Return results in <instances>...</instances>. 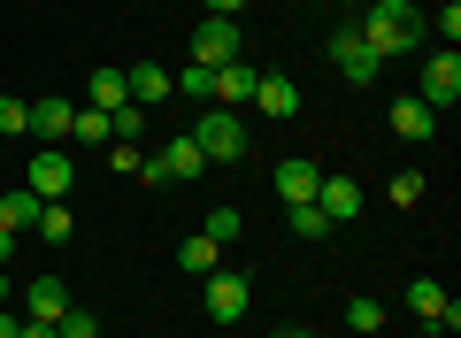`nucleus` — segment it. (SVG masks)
Listing matches in <instances>:
<instances>
[{"label": "nucleus", "mask_w": 461, "mask_h": 338, "mask_svg": "<svg viewBox=\"0 0 461 338\" xmlns=\"http://www.w3.org/2000/svg\"><path fill=\"white\" fill-rule=\"evenodd\" d=\"M384 123H393V139L423 146L430 131H438V108H423V100H415V93H400V100H384Z\"/></svg>", "instance_id": "nucleus-8"}, {"label": "nucleus", "mask_w": 461, "mask_h": 338, "mask_svg": "<svg viewBox=\"0 0 461 338\" xmlns=\"http://www.w3.org/2000/svg\"><path fill=\"white\" fill-rule=\"evenodd\" d=\"M69 123H77V100H32V131H39L47 146H62Z\"/></svg>", "instance_id": "nucleus-16"}, {"label": "nucleus", "mask_w": 461, "mask_h": 338, "mask_svg": "<svg viewBox=\"0 0 461 338\" xmlns=\"http://www.w3.org/2000/svg\"><path fill=\"white\" fill-rule=\"evenodd\" d=\"M69 178H77V161H69L62 146H47V154L32 161V178H23V185H32L39 200H69Z\"/></svg>", "instance_id": "nucleus-9"}, {"label": "nucleus", "mask_w": 461, "mask_h": 338, "mask_svg": "<svg viewBox=\"0 0 461 338\" xmlns=\"http://www.w3.org/2000/svg\"><path fill=\"white\" fill-rule=\"evenodd\" d=\"M108 131H115L123 146H131L139 131H147V108H139V100H123V108H108Z\"/></svg>", "instance_id": "nucleus-26"}, {"label": "nucleus", "mask_w": 461, "mask_h": 338, "mask_svg": "<svg viewBox=\"0 0 461 338\" xmlns=\"http://www.w3.org/2000/svg\"><path fill=\"white\" fill-rule=\"evenodd\" d=\"M254 108H262L269 123H285V115H300V85L285 78V69H262V78H254Z\"/></svg>", "instance_id": "nucleus-10"}, {"label": "nucleus", "mask_w": 461, "mask_h": 338, "mask_svg": "<svg viewBox=\"0 0 461 338\" xmlns=\"http://www.w3.org/2000/svg\"><path fill=\"white\" fill-rule=\"evenodd\" d=\"M69 315V285L62 277H39L32 292H23V323H62Z\"/></svg>", "instance_id": "nucleus-12"}, {"label": "nucleus", "mask_w": 461, "mask_h": 338, "mask_svg": "<svg viewBox=\"0 0 461 338\" xmlns=\"http://www.w3.org/2000/svg\"><path fill=\"white\" fill-rule=\"evenodd\" d=\"M8 300H16V285H8V261H0V307H8Z\"/></svg>", "instance_id": "nucleus-33"}, {"label": "nucleus", "mask_w": 461, "mask_h": 338, "mask_svg": "<svg viewBox=\"0 0 461 338\" xmlns=\"http://www.w3.org/2000/svg\"><path fill=\"white\" fill-rule=\"evenodd\" d=\"M123 85H131V100H139L147 115L169 100V69H162V62H131V69H123Z\"/></svg>", "instance_id": "nucleus-14"}, {"label": "nucleus", "mask_w": 461, "mask_h": 338, "mask_svg": "<svg viewBox=\"0 0 461 338\" xmlns=\"http://www.w3.org/2000/svg\"><path fill=\"white\" fill-rule=\"evenodd\" d=\"M408 307L423 315V331H430V338H438V331H454V323H461V307L446 300V285H438V277H415V285H408Z\"/></svg>", "instance_id": "nucleus-7"}, {"label": "nucleus", "mask_w": 461, "mask_h": 338, "mask_svg": "<svg viewBox=\"0 0 461 338\" xmlns=\"http://www.w3.org/2000/svg\"><path fill=\"white\" fill-rule=\"evenodd\" d=\"M54 338H100V315H85V307H69V315L54 323Z\"/></svg>", "instance_id": "nucleus-27"}, {"label": "nucleus", "mask_w": 461, "mask_h": 338, "mask_svg": "<svg viewBox=\"0 0 461 338\" xmlns=\"http://www.w3.org/2000/svg\"><path fill=\"white\" fill-rule=\"evenodd\" d=\"M346 331H354V338H377L384 331V307L377 300H346Z\"/></svg>", "instance_id": "nucleus-24"}, {"label": "nucleus", "mask_w": 461, "mask_h": 338, "mask_svg": "<svg viewBox=\"0 0 461 338\" xmlns=\"http://www.w3.org/2000/svg\"><path fill=\"white\" fill-rule=\"evenodd\" d=\"M0 338H16V315H8V307H0Z\"/></svg>", "instance_id": "nucleus-34"}, {"label": "nucleus", "mask_w": 461, "mask_h": 338, "mask_svg": "<svg viewBox=\"0 0 461 338\" xmlns=\"http://www.w3.org/2000/svg\"><path fill=\"white\" fill-rule=\"evenodd\" d=\"M169 93H185V100H200V108H215V69H200V62H185L177 78H169Z\"/></svg>", "instance_id": "nucleus-21"}, {"label": "nucleus", "mask_w": 461, "mask_h": 338, "mask_svg": "<svg viewBox=\"0 0 461 338\" xmlns=\"http://www.w3.org/2000/svg\"><path fill=\"white\" fill-rule=\"evenodd\" d=\"M239 231H247V224H239V208H215V215H208V239H215V246H230Z\"/></svg>", "instance_id": "nucleus-29"}, {"label": "nucleus", "mask_w": 461, "mask_h": 338, "mask_svg": "<svg viewBox=\"0 0 461 338\" xmlns=\"http://www.w3.org/2000/svg\"><path fill=\"white\" fill-rule=\"evenodd\" d=\"M315 185H323V169H315V161H277V200H285V208L315 200Z\"/></svg>", "instance_id": "nucleus-15"}, {"label": "nucleus", "mask_w": 461, "mask_h": 338, "mask_svg": "<svg viewBox=\"0 0 461 338\" xmlns=\"http://www.w3.org/2000/svg\"><path fill=\"white\" fill-rule=\"evenodd\" d=\"M23 131H32V100L0 93V139H23Z\"/></svg>", "instance_id": "nucleus-25"}, {"label": "nucleus", "mask_w": 461, "mask_h": 338, "mask_svg": "<svg viewBox=\"0 0 461 338\" xmlns=\"http://www.w3.org/2000/svg\"><path fill=\"white\" fill-rule=\"evenodd\" d=\"M200 169H208V154L193 146V131H177V139L162 146V178H200Z\"/></svg>", "instance_id": "nucleus-18"}, {"label": "nucleus", "mask_w": 461, "mask_h": 338, "mask_svg": "<svg viewBox=\"0 0 461 338\" xmlns=\"http://www.w3.org/2000/svg\"><path fill=\"white\" fill-rule=\"evenodd\" d=\"M32 231H39V239H47V246H69V239H77V215H69V200H47Z\"/></svg>", "instance_id": "nucleus-20"}, {"label": "nucleus", "mask_w": 461, "mask_h": 338, "mask_svg": "<svg viewBox=\"0 0 461 338\" xmlns=\"http://www.w3.org/2000/svg\"><path fill=\"white\" fill-rule=\"evenodd\" d=\"M69 139H77V146H115V131H108V108H77Z\"/></svg>", "instance_id": "nucleus-23"}, {"label": "nucleus", "mask_w": 461, "mask_h": 338, "mask_svg": "<svg viewBox=\"0 0 461 338\" xmlns=\"http://www.w3.org/2000/svg\"><path fill=\"white\" fill-rule=\"evenodd\" d=\"M193 62H200V69L239 62V16H200V32H193Z\"/></svg>", "instance_id": "nucleus-5"}, {"label": "nucleus", "mask_w": 461, "mask_h": 338, "mask_svg": "<svg viewBox=\"0 0 461 338\" xmlns=\"http://www.w3.org/2000/svg\"><path fill=\"white\" fill-rule=\"evenodd\" d=\"M277 338H315V331H277Z\"/></svg>", "instance_id": "nucleus-35"}, {"label": "nucleus", "mask_w": 461, "mask_h": 338, "mask_svg": "<svg viewBox=\"0 0 461 338\" xmlns=\"http://www.w3.org/2000/svg\"><path fill=\"white\" fill-rule=\"evenodd\" d=\"M193 146L208 161H247V123H239V108H208L193 123Z\"/></svg>", "instance_id": "nucleus-2"}, {"label": "nucleus", "mask_w": 461, "mask_h": 338, "mask_svg": "<svg viewBox=\"0 0 461 338\" xmlns=\"http://www.w3.org/2000/svg\"><path fill=\"white\" fill-rule=\"evenodd\" d=\"M39 208H47V200H39L32 185H16V193H0V231H8V239H16V231H32V224H39Z\"/></svg>", "instance_id": "nucleus-17"}, {"label": "nucleus", "mask_w": 461, "mask_h": 338, "mask_svg": "<svg viewBox=\"0 0 461 338\" xmlns=\"http://www.w3.org/2000/svg\"><path fill=\"white\" fill-rule=\"evenodd\" d=\"M415 200H423V178H415V169H400V178H393V208H415Z\"/></svg>", "instance_id": "nucleus-30"}, {"label": "nucleus", "mask_w": 461, "mask_h": 338, "mask_svg": "<svg viewBox=\"0 0 461 338\" xmlns=\"http://www.w3.org/2000/svg\"><path fill=\"white\" fill-rule=\"evenodd\" d=\"M85 100H93V108H123V100H131V85H123V69H93V85H85Z\"/></svg>", "instance_id": "nucleus-22"}, {"label": "nucleus", "mask_w": 461, "mask_h": 338, "mask_svg": "<svg viewBox=\"0 0 461 338\" xmlns=\"http://www.w3.org/2000/svg\"><path fill=\"white\" fill-rule=\"evenodd\" d=\"M362 185H354V178H323V185H315V208H323V224H354V215H362Z\"/></svg>", "instance_id": "nucleus-11"}, {"label": "nucleus", "mask_w": 461, "mask_h": 338, "mask_svg": "<svg viewBox=\"0 0 461 338\" xmlns=\"http://www.w3.org/2000/svg\"><path fill=\"white\" fill-rule=\"evenodd\" d=\"M254 78H262V69H254L247 54L223 62V69H215V108H247V100H254Z\"/></svg>", "instance_id": "nucleus-13"}, {"label": "nucleus", "mask_w": 461, "mask_h": 338, "mask_svg": "<svg viewBox=\"0 0 461 338\" xmlns=\"http://www.w3.org/2000/svg\"><path fill=\"white\" fill-rule=\"evenodd\" d=\"M247 277H239V269H208V277H200V315H208V323H239V315H247Z\"/></svg>", "instance_id": "nucleus-3"}, {"label": "nucleus", "mask_w": 461, "mask_h": 338, "mask_svg": "<svg viewBox=\"0 0 461 338\" xmlns=\"http://www.w3.org/2000/svg\"><path fill=\"white\" fill-rule=\"evenodd\" d=\"M362 39H369V54H377V62L415 54V47H423V8H415V0H369Z\"/></svg>", "instance_id": "nucleus-1"}, {"label": "nucleus", "mask_w": 461, "mask_h": 338, "mask_svg": "<svg viewBox=\"0 0 461 338\" xmlns=\"http://www.w3.org/2000/svg\"><path fill=\"white\" fill-rule=\"evenodd\" d=\"M16 338H54V323H16Z\"/></svg>", "instance_id": "nucleus-32"}, {"label": "nucleus", "mask_w": 461, "mask_h": 338, "mask_svg": "<svg viewBox=\"0 0 461 338\" xmlns=\"http://www.w3.org/2000/svg\"><path fill=\"white\" fill-rule=\"evenodd\" d=\"M247 0H200V16H239Z\"/></svg>", "instance_id": "nucleus-31"}, {"label": "nucleus", "mask_w": 461, "mask_h": 338, "mask_svg": "<svg viewBox=\"0 0 461 338\" xmlns=\"http://www.w3.org/2000/svg\"><path fill=\"white\" fill-rule=\"evenodd\" d=\"M323 54L339 62V78H346V85H377V69H384L377 54H369V39H362V32H330V39H323Z\"/></svg>", "instance_id": "nucleus-4"}, {"label": "nucleus", "mask_w": 461, "mask_h": 338, "mask_svg": "<svg viewBox=\"0 0 461 338\" xmlns=\"http://www.w3.org/2000/svg\"><path fill=\"white\" fill-rule=\"evenodd\" d=\"M423 108H454L461 100V54L454 47H438V54H423Z\"/></svg>", "instance_id": "nucleus-6"}, {"label": "nucleus", "mask_w": 461, "mask_h": 338, "mask_svg": "<svg viewBox=\"0 0 461 338\" xmlns=\"http://www.w3.org/2000/svg\"><path fill=\"white\" fill-rule=\"evenodd\" d=\"M293 231H300V239H323V208H315V200H300V208H293Z\"/></svg>", "instance_id": "nucleus-28"}, {"label": "nucleus", "mask_w": 461, "mask_h": 338, "mask_svg": "<svg viewBox=\"0 0 461 338\" xmlns=\"http://www.w3.org/2000/svg\"><path fill=\"white\" fill-rule=\"evenodd\" d=\"M177 269H185V277H208V269H223V246H215L208 231H193V239L177 246Z\"/></svg>", "instance_id": "nucleus-19"}]
</instances>
